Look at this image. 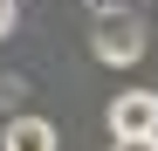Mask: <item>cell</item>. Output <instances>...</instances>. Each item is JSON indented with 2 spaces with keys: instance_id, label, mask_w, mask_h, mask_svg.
<instances>
[{
  "instance_id": "1",
  "label": "cell",
  "mask_w": 158,
  "mask_h": 151,
  "mask_svg": "<svg viewBox=\"0 0 158 151\" xmlns=\"http://www.w3.org/2000/svg\"><path fill=\"white\" fill-rule=\"evenodd\" d=\"M110 137H158V89H117L110 96Z\"/></svg>"
},
{
  "instance_id": "3",
  "label": "cell",
  "mask_w": 158,
  "mask_h": 151,
  "mask_svg": "<svg viewBox=\"0 0 158 151\" xmlns=\"http://www.w3.org/2000/svg\"><path fill=\"white\" fill-rule=\"evenodd\" d=\"M96 55L103 62H138L144 55V28H138V21H96Z\"/></svg>"
},
{
  "instance_id": "4",
  "label": "cell",
  "mask_w": 158,
  "mask_h": 151,
  "mask_svg": "<svg viewBox=\"0 0 158 151\" xmlns=\"http://www.w3.org/2000/svg\"><path fill=\"white\" fill-rule=\"evenodd\" d=\"M124 7H131V0H89V14H96V21H124Z\"/></svg>"
},
{
  "instance_id": "6",
  "label": "cell",
  "mask_w": 158,
  "mask_h": 151,
  "mask_svg": "<svg viewBox=\"0 0 158 151\" xmlns=\"http://www.w3.org/2000/svg\"><path fill=\"white\" fill-rule=\"evenodd\" d=\"M14 21H21V7H14V0H0V41L14 35Z\"/></svg>"
},
{
  "instance_id": "5",
  "label": "cell",
  "mask_w": 158,
  "mask_h": 151,
  "mask_svg": "<svg viewBox=\"0 0 158 151\" xmlns=\"http://www.w3.org/2000/svg\"><path fill=\"white\" fill-rule=\"evenodd\" d=\"M110 151H158V137H110Z\"/></svg>"
},
{
  "instance_id": "2",
  "label": "cell",
  "mask_w": 158,
  "mask_h": 151,
  "mask_svg": "<svg viewBox=\"0 0 158 151\" xmlns=\"http://www.w3.org/2000/svg\"><path fill=\"white\" fill-rule=\"evenodd\" d=\"M0 151H62V137H55L48 117L21 110V117H7V131H0Z\"/></svg>"
}]
</instances>
